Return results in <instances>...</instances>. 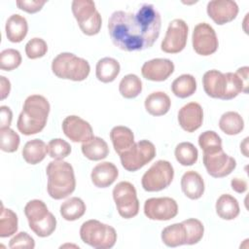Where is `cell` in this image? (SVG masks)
<instances>
[{
    "label": "cell",
    "instance_id": "30",
    "mask_svg": "<svg viewBox=\"0 0 249 249\" xmlns=\"http://www.w3.org/2000/svg\"><path fill=\"white\" fill-rule=\"evenodd\" d=\"M220 129L228 135H236L244 128V121L242 117L234 111L224 113L219 120Z\"/></svg>",
    "mask_w": 249,
    "mask_h": 249
},
{
    "label": "cell",
    "instance_id": "40",
    "mask_svg": "<svg viewBox=\"0 0 249 249\" xmlns=\"http://www.w3.org/2000/svg\"><path fill=\"white\" fill-rule=\"evenodd\" d=\"M70 153H71L70 144L61 138L52 139L48 143V154L52 159L63 160L64 158L68 157Z\"/></svg>",
    "mask_w": 249,
    "mask_h": 249
},
{
    "label": "cell",
    "instance_id": "35",
    "mask_svg": "<svg viewBox=\"0 0 249 249\" xmlns=\"http://www.w3.org/2000/svg\"><path fill=\"white\" fill-rule=\"evenodd\" d=\"M18 231V216L9 208H5L1 205V216H0V236L8 237L16 233Z\"/></svg>",
    "mask_w": 249,
    "mask_h": 249
},
{
    "label": "cell",
    "instance_id": "3",
    "mask_svg": "<svg viewBox=\"0 0 249 249\" xmlns=\"http://www.w3.org/2000/svg\"><path fill=\"white\" fill-rule=\"evenodd\" d=\"M50 109L51 106L46 97L40 94L29 95L18 119V131L23 135H32L42 131L47 124Z\"/></svg>",
    "mask_w": 249,
    "mask_h": 249
},
{
    "label": "cell",
    "instance_id": "47",
    "mask_svg": "<svg viewBox=\"0 0 249 249\" xmlns=\"http://www.w3.org/2000/svg\"><path fill=\"white\" fill-rule=\"evenodd\" d=\"M247 140H248V137H246L244 139L243 143L240 144V147H243V148H240V151H242V153L245 157H248V154H247V151H246L247 150Z\"/></svg>",
    "mask_w": 249,
    "mask_h": 249
},
{
    "label": "cell",
    "instance_id": "43",
    "mask_svg": "<svg viewBox=\"0 0 249 249\" xmlns=\"http://www.w3.org/2000/svg\"><path fill=\"white\" fill-rule=\"evenodd\" d=\"M46 4V1H41V0H18L16 2V5L18 6V9L29 13V14H35L39 12L43 6Z\"/></svg>",
    "mask_w": 249,
    "mask_h": 249
},
{
    "label": "cell",
    "instance_id": "5",
    "mask_svg": "<svg viewBox=\"0 0 249 249\" xmlns=\"http://www.w3.org/2000/svg\"><path fill=\"white\" fill-rule=\"evenodd\" d=\"M52 71L60 79L80 82L88 78L90 66L88 60L74 53H61L53 59Z\"/></svg>",
    "mask_w": 249,
    "mask_h": 249
},
{
    "label": "cell",
    "instance_id": "28",
    "mask_svg": "<svg viewBox=\"0 0 249 249\" xmlns=\"http://www.w3.org/2000/svg\"><path fill=\"white\" fill-rule=\"evenodd\" d=\"M83 155L90 160H100L105 159L109 154V147L106 141L100 137L93 136L82 144Z\"/></svg>",
    "mask_w": 249,
    "mask_h": 249
},
{
    "label": "cell",
    "instance_id": "12",
    "mask_svg": "<svg viewBox=\"0 0 249 249\" xmlns=\"http://www.w3.org/2000/svg\"><path fill=\"white\" fill-rule=\"evenodd\" d=\"M188 24L181 18H175L168 24L160 49L167 53H177L184 50L188 39Z\"/></svg>",
    "mask_w": 249,
    "mask_h": 249
},
{
    "label": "cell",
    "instance_id": "18",
    "mask_svg": "<svg viewBox=\"0 0 249 249\" xmlns=\"http://www.w3.org/2000/svg\"><path fill=\"white\" fill-rule=\"evenodd\" d=\"M174 71V63L168 58H154L146 61L141 68L142 76L153 82L165 81Z\"/></svg>",
    "mask_w": 249,
    "mask_h": 249
},
{
    "label": "cell",
    "instance_id": "46",
    "mask_svg": "<svg viewBox=\"0 0 249 249\" xmlns=\"http://www.w3.org/2000/svg\"><path fill=\"white\" fill-rule=\"evenodd\" d=\"M0 84H1V87H0V90H1V99H5L9 93H10V90H11V83L10 81L4 77V76H0Z\"/></svg>",
    "mask_w": 249,
    "mask_h": 249
},
{
    "label": "cell",
    "instance_id": "41",
    "mask_svg": "<svg viewBox=\"0 0 249 249\" xmlns=\"http://www.w3.org/2000/svg\"><path fill=\"white\" fill-rule=\"evenodd\" d=\"M48 52V45L42 38H32L25 45V53L28 58L36 59L44 56Z\"/></svg>",
    "mask_w": 249,
    "mask_h": 249
},
{
    "label": "cell",
    "instance_id": "20",
    "mask_svg": "<svg viewBox=\"0 0 249 249\" xmlns=\"http://www.w3.org/2000/svg\"><path fill=\"white\" fill-rule=\"evenodd\" d=\"M118 176V168L110 161H103L96 164L90 173L91 182L97 188H107L111 186Z\"/></svg>",
    "mask_w": 249,
    "mask_h": 249
},
{
    "label": "cell",
    "instance_id": "37",
    "mask_svg": "<svg viewBox=\"0 0 249 249\" xmlns=\"http://www.w3.org/2000/svg\"><path fill=\"white\" fill-rule=\"evenodd\" d=\"M18 134L10 127H0V148L3 152L14 153L19 146Z\"/></svg>",
    "mask_w": 249,
    "mask_h": 249
},
{
    "label": "cell",
    "instance_id": "38",
    "mask_svg": "<svg viewBox=\"0 0 249 249\" xmlns=\"http://www.w3.org/2000/svg\"><path fill=\"white\" fill-rule=\"evenodd\" d=\"M187 231V242L186 244L188 245H193L196 244L199 242L203 236L204 233V227L203 224L195 218H190L187 220H184L182 222Z\"/></svg>",
    "mask_w": 249,
    "mask_h": 249
},
{
    "label": "cell",
    "instance_id": "34",
    "mask_svg": "<svg viewBox=\"0 0 249 249\" xmlns=\"http://www.w3.org/2000/svg\"><path fill=\"white\" fill-rule=\"evenodd\" d=\"M176 160L184 165L190 166L197 161L198 152L194 144L191 142H181L179 143L174 151Z\"/></svg>",
    "mask_w": 249,
    "mask_h": 249
},
{
    "label": "cell",
    "instance_id": "23",
    "mask_svg": "<svg viewBox=\"0 0 249 249\" xmlns=\"http://www.w3.org/2000/svg\"><path fill=\"white\" fill-rule=\"evenodd\" d=\"M146 111L152 116L165 115L171 106L169 96L163 91H154L150 93L144 102Z\"/></svg>",
    "mask_w": 249,
    "mask_h": 249
},
{
    "label": "cell",
    "instance_id": "13",
    "mask_svg": "<svg viewBox=\"0 0 249 249\" xmlns=\"http://www.w3.org/2000/svg\"><path fill=\"white\" fill-rule=\"evenodd\" d=\"M144 214L150 220L168 221L178 214V204L168 196L151 197L144 203Z\"/></svg>",
    "mask_w": 249,
    "mask_h": 249
},
{
    "label": "cell",
    "instance_id": "44",
    "mask_svg": "<svg viewBox=\"0 0 249 249\" xmlns=\"http://www.w3.org/2000/svg\"><path fill=\"white\" fill-rule=\"evenodd\" d=\"M13 119V113L8 106L0 107V127H9Z\"/></svg>",
    "mask_w": 249,
    "mask_h": 249
},
{
    "label": "cell",
    "instance_id": "1",
    "mask_svg": "<svg viewBox=\"0 0 249 249\" xmlns=\"http://www.w3.org/2000/svg\"><path fill=\"white\" fill-rule=\"evenodd\" d=\"M161 18L152 4H141L133 12L116 11L108 19V30L113 44L125 52L151 48L160 35Z\"/></svg>",
    "mask_w": 249,
    "mask_h": 249
},
{
    "label": "cell",
    "instance_id": "26",
    "mask_svg": "<svg viewBox=\"0 0 249 249\" xmlns=\"http://www.w3.org/2000/svg\"><path fill=\"white\" fill-rule=\"evenodd\" d=\"M217 215L223 220H233L239 215V204L235 197L229 194L221 195L215 205Z\"/></svg>",
    "mask_w": 249,
    "mask_h": 249
},
{
    "label": "cell",
    "instance_id": "25",
    "mask_svg": "<svg viewBox=\"0 0 249 249\" xmlns=\"http://www.w3.org/2000/svg\"><path fill=\"white\" fill-rule=\"evenodd\" d=\"M121 71L120 63L113 57H103L99 59L95 67V75L102 83L113 82Z\"/></svg>",
    "mask_w": 249,
    "mask_h": 249
},
{
    "label": "cell",
    "instance_id": "24",
    "mask_svg": "<svg viewBox=\"0 0 249 249\" xmlns=\"http://www.w3.org/2000/svg\"><path fill=\"white\" fill-rule=\"evenodd\" d=\"M110 139L114 150L121 155L134 144V135L130 128L124 125L114 126L110 131Z\"/></svg>",
    "mask_w": 249,
    "mask_h": 249
},
{
    "label": "cell",
    "instance_id": "10",
    "mask_svg": "<svg viewBox=\"0 0 249 249\" xmlns=\"http://www.w3.org/2000/svg\"><path fill=\"white\" fill-rule=\"evenodd\" d=\"M174 177L172 164L164 160L156 161L142 176L141 184L147 192H159L167 188Z\"/></svg>",
    "mask_w": 249,
    "mask_h": 249
},
{
    "label": "cell",
    "instance_id": "2",
    "mask_svg": "<svg viewBox=\"0 0 249 249\" xmlns=\"http://www.w3.org/2000/svg\"><path fill=\"white\" fill-rule=\"evenodd\" d=\"M248 71L247 66L238 68L235 73L209 70L202 77L203 89L208 96L223 100L232 99L240 92L247 93Z\"/></svg>",
    "mask_w": 249,
    "mask_h": 249
},
{
    "label": "cell",
    "instance_id": "7",
    "mask_svg": "<svg viewBox=\"0 0 249 249\" xmlns=\"http://www.w3.org/2000/svg\"><path fill=\"white\" fill-rule=\"evenodd\" d=\"M80 237L88 245L95 249H110L117 241L115 229L98 220H89L80 228Z\"/></svg>",
    "mask_w": 249,
    "mask_h": 249
},
{
    "label": "cell",
    "instance_id": "6",
    "mask_svg": "<svg viewBox=\"0 0 249 249\" xmlns=\"http://www.w3.org/2000/svg\"><path fill=\"white\" fill-rule=\"evenodd\" d=\"M30 230L40 237L51 235L56 228V219L41 199H32L24 206Z\"/></svg>",
    "mask_w": 249,
    "mask_h": 249
},
{
    "label": "cell",
    "instance_id": "29",
    "mask_svg": "<svg viewBox=\"0 0 249 249\" xmlns=\"http://www.w3.org/2000/svg\"><path fill=\"white\" fill-rule=\"evenodd\" d=\"M161 240L168 247H177L186 244L187 231L183 223H175L165 227L161 231Z\"/></svg>",
    "mask_w": 249,
    "mask_h": 249
},
{
    "label": "cell",
    "instance_id": "14",
    "mask_svg": "<svg viewBox=\"0 0 249 249\" xmlns=\"http://www.w3.org/2000/svg\"><path fill=\"white\" fill-rule=\"evenodd\" d=\"M192 43L195 52L200 55H210L214 53L219 46L214 28L206 22H200L195 26L192 35Z\"/></svg>",
    "mask_w": 249,
    "mask_h": 249
},
{
    "label": "cell",
    "instance_id": "4",
    "mask_svg": "<svg viewBox=\"0 0 249 249\" xmlns=\"http://www.w3.org/2000/svg\"><path fill=\"white\" fill-rule=\"evenodd\" d=\"M47 191L53 199H62L70 196L76 188L73 166L62 160L51 161L47 168Z\"/></svg>",
    "mask_w": 249,
    "mask_h": 249
},
{
    "label": "cell",
    "instance_id": "21",
    "mask_svg": "<svg viewBox=\"0 0 249 249\" xmlns=\"http://www.w3.org/2000/svg\"><path fill=\"white\" fill-rule=\"evenodd\" d=\"M181 189L190 199H198L204 193V181L199 173L189 170L181 178Z\"/></svg>",
    "mask_w": 249,
    "mask_h": 249
},
{
    "label": "cell",
    "instance_id": "22",
    "mask_svg": "<svg viewBox=\"0 0 249 249\" xmlns=\"http://www.w3.org/2000/svg\"><path fill=\"white\" fill-rule=\"evenodd\" d=\"M5 31L6 36L10 42H21L25 38L28 31V24L26 18L18 14L12 15L6 21Z\"/></svg>",
    "mask_w": 249,
    "mask_h": 249
},
{
    "label": "cell",
    "instance_id": "33",
    "mask_svg": "<svg viewBox=\"0 0 249 249\" xmlns=\"http://www.w3.org/2000/svg\"><path fill=\"white\" fill-rule=\"evenodd\" d=\"M119 90L124 98H135L142 91V82L137 75L127 74L121 80Z\"/></svg>",
    "mask_w": 249,
    "mask_h": 249
},
{
    "label": "cell",
    "instance_id": "39",
    "mask_svg": "<svg viewBox=\"0 0 249 249\" xmlns=\"http://www.w3.org/2000/svg\"><path fill=\"white\" fill-rule=\"evenodd\" d=\"M21 63V55L18 50L6 49L0 53V68L5 71H12Z\"/></svg>",
    "mask_w": 249,
    "mask_h": 249
},
{
    "label": "cell",
    "instance_id": "32",
    "mask_svg": "<svg viewBox=\"0 0 249 249\" xmlns=\"http://www.w3.org/2000/svg\"><path fill=\"white\" fill-rule=\"evenodd\" d=\"M86 212V204L80 197L73 196L60 205V215L66 221H76Z\"/></svg>",
    "mask_w": 249,
    "mask_h": 249
},
{
    "label": "cell",
    "instance_id": "9",
    "mask_svg": "<svg viewBox=\"0 0 249 249\" xmlns=\"http://www.w3.org/2000/svg\"><path fill=\"white\" fill-rule=\"evenodd\" d=\"M119 156L123 167L127 171L134 172L155 158L156 148L151 141L144 139L134 143L129 149Z\"/></svg>",
    "mask_w": 249,
    "mask_h": 249
},
{
    "label": "cell",
    "instance_id": "42",
    "mask_svg": "<svg viewBox=\"0 0 249 249\" xmlns=\"http://www.w3.org/2000/svg\"><path fill=\"white\" fill-rule=\"evenodd\" d=\"M9 247L12 249H15V248L33 249L35 247V241L33 237H31L27 232L20 231L11 238L9 242Z\"/></svg>",
    "mask_w": 249,
    "mask_h": 249
},
{
    "label": "cell",
    "instance_id": "27",
    "mask_svg": "<svg viewBox=\"0 0 249 249\" xmlns=\"http://www.w3.org/2000/svg\"><path fill=\"white\" fill-rule=\"evenodd\" d=\"M48 153V145L41 139H32L25 143L22 149V158L29 164L41 162Z\"/></svg>",
    "mask_w": 249,
    "mask_h": 249
},
{
    "label": "cell",
    "instance_id": "19",
    "mask_svg": "<svg viewBox=\"0 0 249 249\" xmlns=\"http://www.w3.org/2000/svg\"><path fill=\"white\" fill-rule=\"evenodd\" d=\"M203 122V110L196 102H190L184 105L178 112V123L187 132L197 130Z\"/></svg>",
    "mask_w": 249,
    "mask_h": 249
},
{
    "label": "cell",
    "instance_id": "11",
    "mask_svg": "<svg viewBox=\"0 0 249 249\" xmlns=\"http://www.w3.org/2000/svg\"><path fill=\"white\" fill-rule=\"evenodd\" d=\"M113 198L121 217L130 219L138 214L139 200L136 190L131 183L127 181L118 183L113 189Z\"/></svg>",
    "mask_w": 249,
    "mask_h": 249
},
{
    "label": "cell",
    "instance_id": "36",
    "mask_svg": "<svg viewBox=\"0 0 249 249\" xmlns=\"http://www.w3.org/2000/svg\"><path fill=\"white\" fill-rule=\"evenodd\" d=\"M198 145L203 151V154H212L222 150V139L217 132L206 130L198 136Z\"/></svg>",
    "mask_w": 249,
    "mask_h": 249
},
{
    "label": "cell",
    "instance_id": "31",
    "mask_svg": "<svg viewBox=\"0 0 249 249\" xmlns=\"http://www.w3.org/2000/svg\"><path fill=\"white\" fill-rule=\"evenodd\" d=\"M171 90L179 98H187L196 90V78L191 74H183L177 77L171 84Z\"/></svg>",
    "mask_w": 249,
    "mask_h": 249
},
{
    "label": "cell",
    "instance_id": "15",
    "mask_svg": "<svg viewBox=\"0 0 249 249\" xmlns=\"http://www.w3.org/2000/svg\"><path fill=\"white\" fill-rule=\"evenodd\" d=\"M202 160L207 173L214 178L230 175L236 166V160L226 154L223 149L212 154H203Z\"/></svg>",
    "mask_w": 249,
    "mask_h": 249
},
{
    "label": "cell",
    "instance_id": "17",
    "mask_svg": "<svg viewBox=\"0 0 249 249\" xmlns=\"http://www.w3.org/2000/svg\"><path fill=\"white\" fill-rule=\"evenodd\" d=\"M206 12L217 24L223 25L233 20L238 14V6L231 0H214L207 4Z\"/></svg>",
    "mask_w": 249,
    "mask_h": 249
},
{
    "label": "cell",
    "instance_id": "45",
    "mask_svg": "<svg viewBox=\"0 0 249 249\" xmlns=\"http://www.w3.org/2000/svg\"><path fill=\"white\" fill-rule=\"evenodd\" d=\"M231 189L238 194H243L247 190V182L241 178L231 179Z\"/></svg>",
    "mask_w": 249,
    "mask_h": 249
},
{
    "label": "cell",
    "instance_id": "8",
    "mask_svg": "<svg viewBox=\"0 0 249 249\" xmlns=\"http://www.w3.org/2000/svg\"><path fill=\"white\" fill-rule=\"evenodd\" d=\"M72 13L82 32L88 36L96 35L102 25L100 14L96 11L91 0H74L71 5Z\"/></svg>",
    "mask_w": 249,
    "mask_h": 249
},
{
    "label": "cell",
    "instance_id": "16",
    "mask_svg": "<svg viewBox=\"0 0 249 249\" xmlns=\"http://www.w3.org/2000/svg\"><path fill=\"white\" fill-rule=\"evenodd\" d=\"M63 133L73 142H87L93 137L91 125L81 117L71 115L62 122Z\"/></svg>",
    "mask_w": 249,
    "mask_h": 249
}]
</instances>
